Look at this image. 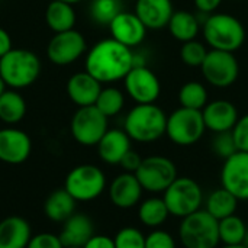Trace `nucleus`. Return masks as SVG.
<instances>
[{"instance_id":"bb28decb","label":"nucleus","mask_w":248,"mask_h":248,"mask_svg":"<svg viewBox=\"0 0 248 248\" xmlns=\"http://www.w3.org/2000/svg\"><path fill=\"white\" fill-rule=\"evenodd\" d=\"M238 199L228 192L225 187L212 190L205 201V211L212 215L217 221L225 219L231 215H235L238 209Z\"/></svg>"},{"instance_id":"ddd939ff","label":"nucleus","mask_w":248,"mask_h":248,"mask_svg":"<svg viewBox=\"0 0 248 248\" xmlns=\"http://www.w3.org/2000/svg\"><path fill=\"white\" fill-rule=\"evenodd\" d=\"M87 49L86 38L81 32L70 29L55 33L46 46V57L55 65H70L76 62Z\"/></svg>"},{"instance_id":"f3484780","label":"nucleus","mask_w":248,"mask_h":248,"mask_svg":"<svg viewBox=\"0 0 248 248\" xmlns=\"http://www.w3.org/2000/svg\"><path fill=\"white\" fill-rule=\"evenodd\" d=\"M142 186L134 173H121L109 185V199L119 209H131L142 199Z\"/></svg>"},{"instance_id":"e433bc0d","label":"nucleus","mask_w":248,"mask_h":248,"mask_svg":"<svg viewBox=\"0 0 248 248\" xmlns=\"http://www.w3.org/2000/svg\"><path fill=\"white\" fill-rule=\"evenodd\" d=\"M145 248H177V243L170 232L155 228L145 235Z\"/></svg>"},{"instance_id":"72a5a7b5","label":"nucleus","mask_w":248,"mask_h":248,"mask_svg":"<svg viewBox=\"0 0 248 248\" xmlns=\"http://www.w3.org/2000/svg\"><path fill=\"white\" fill-rule=\"evenodd\" d=\"M206 55H208L206 45L199 42L198 39L183 42L180 48V58L189 67H201Z\"/></svg>"},{"instance_id":"4468645a","label":"nucleus","mask_w":248,"mask_h":248,"mask_svg":"<svg viewBox=\"0 0 248 248\" xmlns=\"http://www.w3.org/2000/svg\"><path fill=\"white\" fill-rule=\"evenodd\" d=\"M221 185L238 201H248V153L237 151L234 155L224 160Z\"/></svg>"},{"instance_id":"7c9ffc66","label":"nucleus","mask_w":248,"mask_h":248,"mask_svg":"<svg viewBox=\"0 0 248 248\" xmlns=\"http://www.w3.org/2000/svg\"><path fill=\"white\" fill-rule=\"evenodd\" d=\"M180 106L202 110L208 103V90L199 81H187L179 90Z\"/></svg>"},{"instance_id":"39448f33","label":"nucleus","mask_w":248,"mask_h":248,"mask_svg":"<svg viewBox=\"0 0 248 248\" xmlns=\"http://www.w3.org/2000/svg\"><path fill=\"white\" fill-rule=\"evenodd\" d=\"M179 240L183 248H217L219 246V221L205 209L182 219Z\"/></svg>"},{"instance_id":"c756f323","label":"nucleus","mask_w":248,"mask_h":248,"mask_svg":"<svg viewBox=\"0 0 248 248\" xmlns=\"http://www.w3.org/2000/svg\"><path fill=\"white\" fill-rule=\"evenodd\" d=\"M247 224L237 215L219 221V240L224 246H241L247 235Z\"/></svg>"},{"instance_id":"cd10ccee","label":"nucleus","mask_w":248,"mask_h":248,"mask_svg":"<svg viewBox=\"0 0 248 248\" xmlns=\"http://www.w3.org/2000/svg\"><path fill=\"white\" fill-rule=\"evenodd\" d=\"M170 217L163 196H151L140 202L138 205V219L140 222L151 230L160 228Z\"/></svg>"},{"instance_id":"37998d69","label":"nucleus","mask_w":248,"mask_h":248,"mask_svg":"<svg viewBox=\"0 0 248 248\" xmlns=\"http://www.w3.org/2000/svg\"><path fill=\"white\" fill-rule=\"evenodd\" d=\"M12 38L9 35V32L3 28H0V58L3 55H6L10 49H12Z\"/></svg>"},{"instance_id":"7ed1b4c3","label":"nucleus","mask_w":248,"mask_h":248,"mask_svg":"<svg viewBox=\"0 0 248 248\" xmlns=\"http://www.w3.org/2000/svg\"><path fill=\"white\" fill-rule=\"evenodd\" d=\"M41 73L39 57L25 48H12L0 58V77L6 87L19 90L32 86Z\"/></svg>"},{"instance_id":"aec40b11","label":"nucleus","mask_w":248,"mask_h":248,"mask_svg":"<svg viewBox=\"0 0 248 248\" xmlns=\"http://www.w3.org/2000/svg\"><path fill=\"white\" fill-rule=\"evenodd\" d=\"M174 12L171 0H135V15L147 29L158 31L167 28Z\"/></svg>"},{"instance_id":"09e8293b","label":"nucleus","mask_w":248,"mask_h":248,"mask_svg":"<svg viewBox=\"0 0 248 248\" xmlns=\"http://www.w3.org/2000/svg\"><path fill=\"white\" fill-rule=\"evenodd\" d=\"M64 248H78V247H64Z\"/></svg>"},{"instance_id":"79ce46f5","label":"nucleus","mask_w":248,"mask_h":248,"mask_svg":"<svg viewBox=\"0 0 248 248\" xmlns=\"http://www.w3.org/2000/svg\"><path fill=\"white\" fill-rule=\"evenodd\" d=\"M222 0H195V6L199 12L212 15L221 6Z\"/></svg>"},{"instance_id":"c03bdc74","label":"nucleus","mask_w":248,"mask_h":248,"mask_svg":"<svg viewBox=\"0 0 248 248\" xmlns=\"http://www.w3.org/2000/svg\"><path fill=\"white\" fill-rule=\"evenodd\" d=\"M4 90H6V84H4V81L1 80V77H0V94H1Z\"/></svg>"},{"instance_id":"de8ad7c7","label":"nucleus","mask_w":248,"mask_h":248,"mask_svg":"<svg viewBox=\"0 0 248 248\" xmlns=\"http://www.w3.org/2000/svg\"><path fill=\"white\" fill-rule=\"evenodd\" d=\"M243 246L246 248H248V230H247V235H246V238H244V243H243Z\"/></svg>"},{"instance_id":"5701e85b","label":"nucleus","mask_w":248,"mask_h":248,"mask_svg":"<svg viewBox=\"0 0 248 248\" xmlns=\"http://www.w3.org/2000/svg\"><path fill=\"white\" fill-rule=\"evenodd\" d=\"M32 238L29 222L17 215L0 221V248H26Z\"/></svg>"},{"instance_id":"4c0bfd02","label":"nucleus","mask_w":248,"mask_h":248,"mask_svg":"<svg viewBox=\"0 0 248 248\" xmlns=\"http://www.w3.org/2000/svg\"><path fill=\"white\" fill-rule=\"evenodd\" d=\"M231 132H232V137H234L238 151L248 153V113L238 118V121Z\"/></svg>"},{"instance_id":"423d86ee","label":"nucleus","mask_w":248,"mask_h":248,"mask_svg":"<svg viewBox=\"0 0 248 248\" xmlns=\"http://www.w3.org/2000/svg\"><path fill=\"white\" fill-rule=\"evenodd\" d=\"M170 217L183 219L202 209L205 195L202 186L192 177L179 176L163 193Z\"/></svg>"},{"instance_id":"f03ea898","label":"nucleus","mask_w":248,"mask_h":248,"mask_svg":"<svg viewBox=\"0 0 248 248\" xmlns=\"http://www.w3.org/2000/svg\"><path fill=\"white\" fill-rule=\"evenodd\" d=\"M167 115L155 103L135 105L125 116L124 129L135 142L150 144L166 135Z\"/></svg>"},{"instance_id":"473e14b6","label":"nucleus","mask_w":248,"mask_h":248,"mask_svg":"<svg viewBox=\"0 0 248 248\" xmlns=\"http://www.w3.org/2000/svg\"><path fill=\"white\" fill-rule=\"evenodd\" d=\"M122 12L121 0H92L90 17L97 25H108Z\"/></svg>"},{"instance_id":"0eeeda50","label":"nucleus","mask_w":248,"mask_h":248,"mask_svg":"<svg viewBox=\"0 0 248 248\" xmlns=\"http://www.w3.org/2000/svg\"><path fill=\"white\" fill-rule=\"evenodd\" d=\"M206 126L202 110L180 106L167 116L166 135L179 147H190L196 144L205 134Z\"/></svg>"},{"instance_id":"f257e3e1","label":"nucleus","mask_w":248,"mask_h":248,"mask_svg":"<svg viewBox=\"0 0 248 248\" xmlns=\"http://www.w3.org/2000/svg\"><path fill=\"white\" fill-rule=\"evenodd\" d=\"M135 65L132 49L113 38L96 42L86 55L84 68L102 84L124 80Z\"/></svg>"},{"instance_id":"a19ab883","label":"nucleus","mask_w":248,"mask_h":248,"mask_svg":"<svg viewBox=\"0 0 248 248\" xmlns=\"http://www.w3.org/2000/svg\"><path fill=\"white\" fill-rule=\"evenodd\" d=\"M83 248H115V241L113 238L108 235H97L94 234Z\"/></svg>"},{"instance_id":"49530a36","label":"nucleus","mask_w":248,"mask_h":248,"mask_svg":"<svg viewBox=\"0 0 248 248\" xmlns=\"http://www.w3.org/2000/svg\"><path fill=\"white\" fill-rule=\"evenodd\" d=\"M222 248H246V247H244V246L241 244V246H224Z\"/></svg>"},{"instance_id":"a18cd8bd","label":"nucleus","mask_w":248,"mask_h":248,"mask_svg":"<svg viewBox=\"0 0 248 248\" xmlns=\"http://www.w3.org/2000/svg\"><path fill=\"white\" fill-rule=\"evenodd\" d=\"M61 1H65V3H70V4H76V3H80L83 0H61Z\"/></svg>"},{"instance_id":"c85d7f7f","label":"nucleus","mask_w":248,"mask_h":248,"mask_svg":"<svg viewBox=\"0 0 248 248\" xmlns=\"http://www.w3.org/2000/svg\"><path fill=\"white\" fill-rule=\"evenodd\" d=\"M26 115L25 97L13 89H6L0 94V121L6 125L19 124Z\"/></svg>"},{"instance_id":"dca6fc26","label":"nucleus","mask_w":248,"mask_h":248,"mask_svg":"<svg viewBox=\"0 0 248 248\" xmlns=\"http://www.w3.org/2000/svg\"><path fill=\"white\" fill-rule=\"evenodd\" d=\"M202 116L208 131L214 134L232 131L240 115L235 105L225 99H217L208 102L202 109Z\"/></svg>"},{"instance_id":"f704fd0d","label":"nucleus","mask_w":248,"mask_h":248,"mask_svg":"<svg viewBox=\"0 0 248 248\" xmlns=\"http://www.w3.org/2000/svg\"><path fill=\"white\" fill-rule=\"evenodd\" d=\"M113 241L115 248H145V235L135 227L119 230Z\"/></svg>"},{"instance_id":"9b49d317","label":"nucleus","mask_w":248,"mask_h":248,"mask_svg":"<svg viewBox=\"0 0 248 248\" xmlns=\"http://www.w3.org/2000/svg\"><path fill=\"white\" fill-rule=\"evenodd\" d=\"M201 71L211 86L227 89L238 80L240 64L234 52L211 49L201 65Z\"/></svg>"},{"instance_id":"f8f14e48","label":"nucleus","mask_w":248,"mask_h":248,"mask_svg":"<svg viewBox=\"0 0 248 248\" xmlns=\"http://www.w3.org/2000/svg\"><path fill=\"white\" fill-rule=\"evenodd\" d=\"M125 92L137 105L155 103L161 94V83L157 74L145 64L134 65L124 78Z\"/></svg>"},{"instance_id":"c9c22d12","label":"nucleus","mask_w":248,"mask_h":248,"mask_svg":"<svg viewBox=\"0 0 248 248\" xmlns=\"http://www.w3.org/2000/svg\"><path fill=\"white\" fill-rule=\"evenodd\" d=\"M212 151L222 160L230 158L231 155H234L238 148L235 145L232 132H221V134H215V138L212 141Z\"/></svg>"},{"instance_id":"9d476101","label":"nucleus","mask_w":248,"mask_h":248,"mask_svg":"<svg viewBox=\"0 0 248 248\" xmlns=\"http://www.w3.org/2000/svg\"><path fill=\"white\" fill-rule=\"evenodd\" d=\"M108 119L94 105L78 108L71 118V135L80 145L94 147L109 129Z\"/></svg>"},{"instance_id":"ea45409f","label":"nucleus","mask_w":248,"mask_h":248,"mask_svg":"<svg viewBox=\"0 0 248 248\" xmlns=\"http://www.w3.org/2000/svg\"><path fill=\"white\" fill-rule=\"evenodd\" d=\"M141 163H142V157L137 153V151H134L132 148L124 155V158L121 160V163H119V166L124 169V171H126V173H137V170L140 169V166H141Z\"/></svg>"},{"instance_id":"393cba45","label":"nucleus","mask_w":248,"mask_h":248,"mask_svg":"<svg viewBox=\"0 0 248 248\" xmlns=\"http://www.w3.org/2000/svg\"><path fill=\"white\" fill-rule=\"evenodd\" d=\"M76 199L62 187L51 192L44 203V212L54 222L67 221L76 211Z\"/></svg>"},{"instance_id":"58836bf2","label":"nucleus","mask_w":248,"mask_h":248,"mask_svg":"<svg viewBox=\"0 0 248 248\" xmlns=\"http://www.w3.org/2000/svg\"><path fill=\"white\" fill-rule=\"evenodd\" d=\"M26 248H64L58 235L51 232H41L32 235Z\"/></svg>"},{"instance_id":"20e7f679","label":"nucleus","mask_w":248,"mask_h":248,"mask_svg":"<svg viewBox=\"0 0 248 248\" xmlns=\"http://www.w3.org/2000/svg\"><path fill=\"white\" fill-rule=\"evenodd\" d=\"M203 38L212 49L235 52L246 41V28L243 22L230 13H212L205 20Z\"/></svg>"},{"instance_id":"2f4dec72","label":"nucleus","mask_w":248,"mask_h":248,"mask_svg":"<svg viewBox=\"0 0 248 248\" xmlns=\"http://www.w3.org/2000/svg\"><path fill=\"white\" fill-rule=\"evenodd\" d=\"M94 106L106 116V118H112L121 113V110L125 106V96L124 93L113 86L109 87H103Z\"/></svg>"},{"instance_id":"412c9836","label":"nucleus","mask_w":248,"mask_h":248,"mask_svg":"<svg viewBox=\"0 0 248 248\" xmlns=\"http://www.w3.org/2000/svg\"><path fill=\"white\" fill-rule=\"evenodd\" d=\"M131 138L125 129H108L106 134L99 141L97 154L100 160L106 164L116 166L121 163L124 155L131 150Z\"/></svg>"},{"instance_id":"6e6552de","label":"nucleus","mask_w":248,"mask_h":248,"mask_svg":"<svg viewBox=\"0 0 248 248\" xmlns=\"http://www.w3.org/2000/svg\"><path fill=\"white\" fill-rule=\"evenodd\" d=\"M64 189L77 202H90L105 192L106 176L103 170L94 164H80L68 171Z\"/></svg>"},{"instance_id":"4be33fe9","label":"nucleus","mask_w":248,"mask_h":248,"mask_svg":"<svg viewBox=\"0 0 248 248\" xmlns=\"http://www.w3.org/2000/svg\"><path fill=\"white\" fill-rule=\"evenodd\" d=\"M94 235L93 221L86 214H73L62 222L60 240L64 247L83 248L84 244Z\"/></svg>"},{"instance_id":"a211bd4d","label":"nucleus","mask_w":248,"mask_h":248,"mask_svg":"<svg viewBox=\"0 0 248 248\" xmlns=\"http://www.w3.org/2000/svg\"><path fill=\"white\" fill-rule=\"evenodd\" d=\"M110 35L115 41L132 48L140 45L147 36V28L132 12H121L109 23Z\"/></svg>"},{"instance_id":"6ab92c4d","label":"nucleus","mask_w":248,"mask_h":248,"mask_svg":"<svg viewBox=\"0 0 248 248\" xmlns=\"http://www.w3.org/2000/svg\"><path fill=\"white\" fill-rule=\"evenodd\" d=\"M67 94L77 108L93 106L102 92V83L86 70L73 74L67 81Z\"/></svg>"},{"instance_id":"a878e982","label":"nucleus","mask_w":248,"mask_h":248,"mask_svg":"<svg viewBox=\"0 0 248 248\" xmlns=\"http://www.w3.org/2000/svg\"><path fill=\"white\" fill-rule=\"evenodd\" d=\"M45 22L54 33L74 29L76 12L73 4L61 0H51L45 9Z\"/></svg>"},{"instance_id":"b1692460","label":"nucleus","mask_w":248,"mask_h":248,"mask_svg":"<svg viewBox=\"0 0 248 248\" xmlns=\"http://www.w3.org/2000/svg\"><path fill=\"white\" fill-rule=\"evenodd\" d=\"M170 35L179 42H187L198 38L201 32V23L198 17L189 10H174L167 25Z\"/></svg>"},{"instance_id":"1a4fd4ad","label":"nucleus","mask_w":248,"mask_h":248,"mask_svg":"<svg viewBox=\"0 0 248 248\" xmlns=\"http://www.w3.org/2000/svg\"><path fill=\"white\" fill-rule=\"evenodd\" d=\"M144 192L158 195L179 177L176 164L164 155H150L142 158L140 169L135 173Z\"/></svg>"},{"instance_id":"2eb2a0df","label":"nucleus","mask_w":248,"mask_h":248,"mask_svg":"<svg viewBox=\"0 0 248 248\" xmlns=\"http://www.w3.org/2000/svg\"><path fill=\"white\" fill-rule=\"evenodd\" d=\"M32 153V141L29 135L17 128L0 129V161L6 164H22Z\"/></svg>"}]
</instances>
